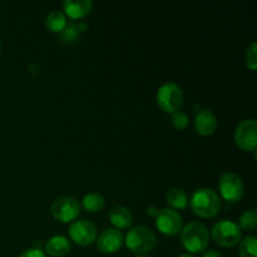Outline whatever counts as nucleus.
Wrapping results in <instances>:
<instances>
[{
	"label": "nucleus",
	"instance_id": "nucleus-1",
	"mask_svg": "<svg viewBox=\"0 0 257 257\" xmlns=\"http://www.w3.org/2000/svg\"><path fill=\"white\" fill-rule=\"evenodd\" d=\"M181 242L183 247L192 253H201L210 243V232L203 223L193 221L181 230Z\"/></svg>",
	"mask_w": 257,
	"mask_h": 257
},
{
	"label": "nucleus",
	"instance_id": "nucleus-2",
	"mask_svg": "<svg viewBox=\"0 0 257 257\" xmlns=\"http://www.w3.org/2000/svg\"><path fill=\"white\" fill-rule=\"evenodd\" d=\"M188 202L193 213L202 218H212L220 212V197L211 188H200L195 191Z\"/></svg>",
	"mask_w": 257,
	"mask_h": 257
},
{
	"label": "nucleus",
	"instance_id": "nucleus-3",
	"mask_svg": "<svg viewBox=\"0 0 257 257\" xmlns=\"http://www.w3.org/2000/svg\"><path fill=\"white\" fill-rule=\"evenodd\" d=\"M157 238L151 228L145 226H137L131 228L125 236V245L132 252L145 255L155 250Z\"/></svg>",
	"mask_w": 257,
	"mask_h": 257
},
{
	"label": "nucleus",
	"instance_id": "nucleus-4",
	"mask_svg": "<svg viewBox=\"0 0 257 257\" xmlns=\"http://www.w3.org/2000/svg\"><path fill=\"white\" fill-rule=\"evenodd\" d=\"M157 104L163 112L176 113L183 104V92L176 83H166L157 92Z\"/></svg>",
	"mask_w": 257,
	"mask_h": 257
},
{
	"label": "nucleus",
	"instance_id": "nucleus-5",
	"mask_svg": "<svg viewBox=\"0 0 257 257\" xmlns=\"http://www.w3.org/2000/svg\"><path fill=\"white\" fill-rule=\"evenodd\" d=\"M213 241L222 247H233L241 241V230L237 223L222 220L215 223L211 231Z\"/></svg>",
	"mask_w": 257,
	"mask_h": 257
},
{
	"label": "nucleus",
	"instance_id": "nucleus-6",
	"mask_svg": "<svg viewBox=\"0 0 257 257\" xmlns=\"http://www.w3.org/2000/svg\"><path fill=\"white\" fill-rule=\"evenodd\" d=\"M218 190L223 200L230 203L241 201L245 193L243 182L238 175L233 172H226L221 176L218 181Z\"/></svg>",
	"mask_w": 257,
	"mask_h": 257
},
{
	"label": "nucleus",
	"instance_id": "nucleus-7",
	"mask_svg": "<svg viewBox=\"0 0 257 257\" xmlns=\"http://www.w3.org/2000/svg\"><path fill=\"white\" fill-rule=\"evenodd\" d=\"M235 142L241 150L255 152L257 147V123L255 119H245L235 130Z\"/></svg>",
	"mask_w": 257,
	"mask_h": 257
},
{
	"label": "nucleus",
	"instance_id": "nucleus-8",
	"mask_svg": "<svg viewBox=\"0 0 257 257\" xmlns=\"http://www.w3.org/2000/svg\"><path fill=\"white\" fill-rule=\"evenodd\" d=\"M50 211H52V215L55 220L63 223H68L78 217L80 212V206L77 202V200L64 196V197L57 198L53 202Z\"/></svg>",
	"mask_w": 257,
	"mask_h": 257
},
{
	"label": "nucleus",
	"instance_id": "nucleus-9",
	"mask_svg": "<svg viewBox=\"0 0 257 257\" xmlns=\"http://www.w3.org/2000/svg\"><path fill=\"white\" fill-rule=\"evenodd\" d=\"M156 226L158 231L166 236H175L182 230V217L177 211L170 207L158 210L156 216Z\"/></svg>",
	"mask_w": 257,
	"mask_h": 257
},
{
	"label": "nucleus",
	"instance_id": "nucleus-10",
	"mask_svg": "<svg viewBox=\"0 0 257 257\" xmlns=\"http://www.w3.org/2000/svg\"><path fill=\"white\" fill-rule=\"evenodd\" d=\"M69 237L79 246H89L97 238V227L87 220L75 221L70 225Z\"/></svg>",
	"mask_w": 257,
	"mask_h": 257
},
{
	"label": "nucleus",
	"instance_id": "nucleus-11",
	"mask_svg": "<svg viewBox=\"0 0 257 257\" xmlns=\"http://www.w3.org/2000/svg\"><path fill=\"white\" fill-rule=\"evenodd\" d=\"M124 238L117 228H107L97 238V247L102 253L117 252L122 247Z\"/></svg>",
	"mask_w": 257,
	"mask_h": 257
},
{
	"label": "nucleus",
	"instance_id": "nucleus-12",
	"mask_svg": "<svg viewBox=\"0 0 257 257\" xmlns=\"http://www.w3.org/2000/svg\"><path fill=\"white\" fill-rule=\"evenodd\" d=\"M195 128L198 135L211 136L217 128V120L215 114L208 109L198 110L195 117Z\"/></svg>",
	"mask_w": 257,
	"mask_h": 257
},
{
	"label": "nucleus",
	"instance_id": "nucleus-13",
	"mask_svg": "<svg viewBox=\"0 0 257 257\" xmlns=\"http://www.w3.org/2000/svg\"><path fill=\"white\" fill-rule=\"evenodd\" d=\"M92 5L90 0H65L63 3V9L72 19H80L89 14Z\"/></svg>",
	"mask_w": 257,
	"mask_h": 257
},
{
	"label": "nucleus",
	"instance_id": "nucleus-14",
	"mask_svg": "<svg viewBox=\"0 0 257 257\" xmlns=\"http://www.w3.org/2000/svg\"><path fill=\"white\" fill-rule=\"evenodd\" d=\"M70 242L64 236H53L45 243V251L52 257H64L70 252Z\"/></svg>",
	"mask_w": 257,
	"mask_h": 257
},
{
	"label": "nucleus",
	"instance_id": "nucleus-15",
	"mask_svg": "<svg viewBox=\"0 0 257 257\" xmlns=\"http://www.w3.org/2000/svg\"><path fill=\"white\" fill-rule=\"evenodd\" d=\"M109 220L115 228H128L132 225V215L130 210L123 206H115L110 210Z\"/></svg>",
	"mask_w": 257,
	"mask_h": 257
},
{
	"label": "nucleus",
	"instance_id": "nucleus-16",
	"mask_svg": "<svg viewBox=\"0 0 257 257\" xmlns=\"http://www.w3.org/2000/svg\"><path fill=\"white\" fill-rule=\"evenodd\" d=\"M166 201L172 210H183L188 205V196L181 188H172L166 195Z\"/></svg>",
	"mask_w": 257,
	"mask_h": 257
},
{
	"label": "nucleus",
	"instance_id": "nucleus-17",
	"mask_svg": "<svg viewBox=\"0 0 257 257\" xmlns=\"http://www.w3.org/2000/svg\"><path fill=\"white\" fill-rule=\"evenodd\" d=\"M67 17L60 10H54L45 19V25L53 33H60L67 27Z\"/></svg>",
	"mask_w": 257,
	"mask_h": 257
},
{
	"label": "nucleus",
	"instance_id": "nucleus-18",
	"mask_svg": "<svg viewBox=\"0 0 257 257\" xmlns=\"http://www.w3.org/2000/svg\"><path fill=\"white\" fill-rule=\"evenodd\" d=\"M82 206L88 212H98L104 206V197L100 193L92 192L83 197Z\"/></svg>",
	"mask_w": 257,
	"mask_h": 257
},
{
	"label": "nucleus",
	"instance_id": "nucleus-19",
	"mask_svg": "<svg viewBox=\"0 0 257 257\" xmlns=\"http://www.w3.org/2000/svg\"><path fill=\"white\" fill-rule=\"evenodd\" d=\"M240 257H257V240L255 236H246L240 241Z\"/></svg>",
	"mask_w": 257,
	"mask_h": 257
},
{
	"label": "nucleus",
	"instance_id": "nucleus-20",
	"mask_svg": "<svg viewBox=\"0 0 257 257\" xmlns=\"http://www.w3.org/2000/svg\"><path fill=\"white\" fill-rule=\"evenodd\" d=\"M238 227L240 230H248L252 231L257 227V212L255 210H250L246 211L241 215L240 220H238Z\"/></svg>",
	"mask_w": 257,
	"mask_h": 257
},
{
	"label": "nucleus",
	"instance_id": "nucleus-21",
	"mask_svg": "<svg viewBox=\"0 0 257 257\" xmlns=\"http://www.w3.org/2000/svg\"><path fill=\"white\" fill-rule=\"evenodd\" d=\"M79 24L70 23V24H67V27L60 32V40L64 43H74L79 38Z\"/></svg>",
	"mask_w": 257,
	"mask_h": 257
},
{
	"label": "nucleus",
	"instance_id": "nucleus-22",
	"mask_svg": "<svg viewBox=\"0 0 257 257\" xmlns=\"http://www.w3.org/2000/svg\"><path fill=\"white\" fill-rule=\"evenodd\" d=\"M246 64L251 70H256L257 68V45L255 42L251 43L246 49Z\"/></svg>",
	"mask_w": 257,
	"mask_h": 257
},
{
	"label": "nucleus",
	"instance_id": "nucleus-23",
	"mask_svg": "<svg viewBox=\"0 0 257 257\" xmlns=\"http://www.w3.org/2000/svg\"><path fill=\"white\" fill-rule=\"evenodd\" d=\"M172 124L176 130L183 131L188 125V117L183 112H176L172 114Z\"/></svg>",
	"mask_w": 257,
	"mask_h": 257
},
{
	"label": "nucleus",
	"instance_id": "nucleus-24",
	"mask_svg": "<svg viewBox=\"0 0 257 257\" xmlns=\"http://www.w3.org/2000/svg\"><path fill=\"white\" fill-rule=\"evenodd\" d=\"M19 257H45V253L40 248H30L24 251Z\"/></svg>",
	"mask_w": 257,
	"mask_h": 257
},
{
	"label": "nucleus",
	"instance_id": "nucleus-25",
	"mask_svg": "<svg viewBox=\"0 0 257 257\" xmlns=\"http://www.w3.org/2000/svg\"><path fill=\"white\" fill-rule=\"evenodd\" d=\"M202 257H222V255H221L220 252H217V251L210 250V251H206Z\"/></svg>",
	"mask_w": 257,
	"mask_h": 257
},
{
	"label": "nucleus",
	"instance_id": "nucleus-26",
	"mask_svg": "<svg viewBox=\"0 0 257 257\" xmlns=\"http://www.w3.org/2000/svg\"><path fill=\"white\" fill-rule=\"evenodd\" d=\"M147 213L150 216H152V217H156V216H157V213H158V210L155 207V206H151V207L147 208Z\"/></svg>",
	"mask_w": 257,
	"mask_h": 257
},
{
	"label": "nucleus",
	"instance_id": "nucleus-27",
	"mask_svg": "<svg viewBox=\"0 0 257 257\" xmlns=\"http://www.w3.org/2000/svg\"><path fill=\"white\" fill-rule=\"evenodd\" d=\"M178 257H195V256L188 255V253H183V255H181V256H178Z\"/></svg>",
	"mask_w": 257,
	"mask_h": 257
},
{
	"label": "nucleus",
	"instance_id": "nucleus-28",
	"mask_svg": "<svg viewBox=\"0 0 257 257\" xmlns=\"http://www.w3.org/2000/svg\"><path fill=\"white\" fill-rule=\"evenodd\" d=\"M0 53H2V42H0Z\"/></svg>",
	"mask_w": 257,
	"mask_h": 257
},
{
	"label": "nucleus",
	"instance_id": "nucleus-29",
	"mask_svg": "<svg viewBox=\"0 0 257 257\" xmlns=\"http://www.w3.org/2000/svg\"><path fill=\"white\" fill-rule=\"evenodd\" d=\"M137 257H148V256H145V255H141V256H137Z\"/></svg>",
	"mask_w": 257,
	"mask_h": 257
}]
</instances>
